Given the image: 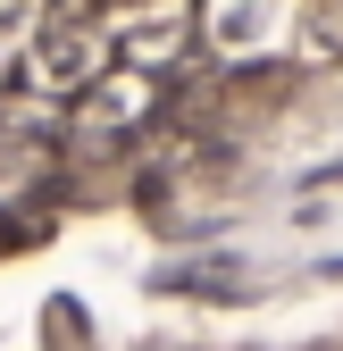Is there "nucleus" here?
<instances>
[{
  "label": "nucleus",
  "instance_id": "obj_1",
  "mask_svg": "<svg viewBox=\"0 0 343 351\" xmlns=\"http://www.w3.org/2000/svg\"><path fill=\"white\" fill-rule=\"evenodd\" d=\"M109 51H117V42H109L101 25H75V17H42V25L25 34V51H17V93L84 109V93H93V84L109 75Z\"/></svg>",
  "mask_w": 343,
  "mask_h": 351
},
{
  "label": "nucleus",
  "instance_id": "obj_4",
  "mask_svg": "<svg viewBox=\"0 0 343 351\" xmlns=\"http://www.w3.org/2000/svg\"><path fill=\"white\" fill-rule=\"evenodd\" d=\"M143 109H151V75H143V67H109L93 93H84L75 117H84V125H134Z\"/></svg>",
  "mask_w": 343,
  "mask_h": 351
},
{
  "label": "nucleus",
  "instance_id": "obj_2",
  "mask_svg": "<svg viewBox=\"0 0 343 351\" xmlns=\"http://www.w3.org/2000/svg\"><path fill=\"white\" fill-rule=\"evenodd\" d=\"M193 34H201V0H126L117 25H109L117 59H126V67H143V75H159L167 59H185V51H193Z\"/></svg>",
  "mask_w": 343,
  "mask_h": 351
},
{
  "label": "nucleus",
  "instance_id": "obj_3",
  "mask_svg": "<svg viewBox=\"0 0 343 351\" xmlns=\"http://www.w3.org/2000/svg\"><path fill=\"white\" fill-rule=\"evenodd\" d=\"M302 25V0H201V42L226 59H260Z\"/></svg>",
  "mask_w": 343,
  "mask_h": 351
}]
</instances>
